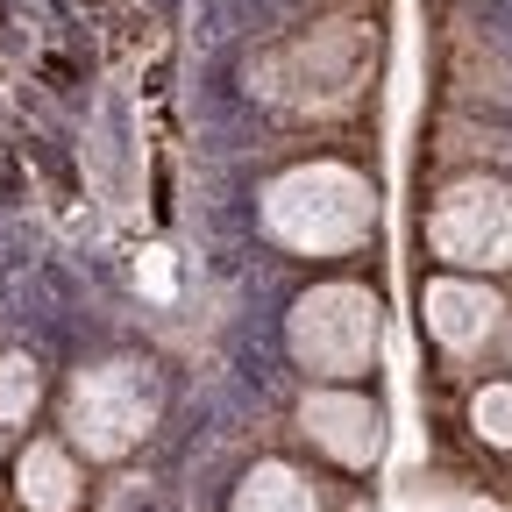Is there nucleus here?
Returning <instances> with one entry per match:
<instances>
[{"instance_id":"f257e3e1","label":"nucleus","mask_w":512,"mask_h":512,"mask_svg":"<svg viewBox=\"0 0 512 512\" xmlns=\"http://www.w3.org/2000/svg\"><path fill=\"white\" fill-rule=\"evenodd\" d=\"M370 64H377L370 22H313L256 57L249 86L256 100H271L285 114H342L370 86Z\"/></svg>"},{"instance_id":"f03ea898","label":"nucleus","mask_w":512,"mask_h":512,"mask_svg":"<svg viewBox=\"0 0 512 512\" xmlns=\"http://www.w3.org/2000/svg\"><path fill=\"white\" fill-rule=\"evenodd\" d=\"M264 228L299 256H349L377 228V192L349 164H292L264 185Z\"/></svg>"},{"instance_id":"7ed1b4c3","label":"nucleus","mask_w":512,"mask_h":512,"mask_svg":"<svg viewBox=\"0 0 512 512\" xmlns=\"http://www.w3.org/2000/svg\"><path fill=\"white\" fill-rule=\"evenodd\" d=\"M285 342L313 377H356L384 349V306L370 285H313L285 313Z\"/></svg>"},{"instance_id":"20e7f679","label":"nucleus","mask_w":512,"mask_h":512,"mask_svg":"<svg viewBox=\"0 0 512 512\" xmlns=\"http://www.w3.org/2000/svg\"><path fill=\"white\" fill-rule=\"evenodd\" d=\"M157 420V377L143 363H100V370H79L72 377V399H64V427L86 456L114 463L128 456Z\"/></svg>"},{"instance_id":"39448f33","label":"nucleus","mask_w":512,"mask_h":512,"mask_svg":"<svg viewBox=\"0 0 512 512\" xmlns=\"http://www.w3.org/2000/svg\"><path fill=\"white\" fill-rule=\"evenodd\" d=\"M427 242L456 271H505L512 264V185L505 178H456L427 214Z\"/></svg>"},{"instance_id":"423d86ee","label":"nucleus","mask_w":512,"mask_h":512,"mask_svg":"<svg viewBox=\"0 0 512 512\" xmlns=\"http://www.w3.org/2000/svg\"><path fill=\"white\" fill-rule=\"evenodd\" d=\"M299 427L313 434V448H328L335 463L363 470L384 456V413L356 392H306L299 399Z\"/></svg>"},{"instance_id":"0eeeda50","label":"nucleus","mask_w":512,"mask_h":512,"mask_svg":"<svg viewBox=\"0 0 512 512\" xmlns=\"http://www.w3.org/2000/svg\"><path fill=\"white\" fill-rule=\"evenodd\" d=\"M498 313H505V299L477 278H434L427 285V335L441 349H463V356L484 349L498 335Z\"/></svg>"},{"instance_id":"6e6552de","label":"nucleus","mask_w":512,"mask_h":512,"mask_svg":"<svg viewBox=\"0 0 512 512\" xmlns=\"http://www.w3.org/2000/svg\"><path fill=\"white\" fill-rule=\"evenodd\" d=\"M15 491H22L29 512H72L79 505V470L57 441H29L22 463H15Z\"/></svg>"},{"instance_id":"1a4fd4ad","label":"nucleus","mask_w":512,"mask_h":512,"mask_svg":"<svg viewBox=\"0 0 512 512\" xmlns=\"http://www.w3.org/2000/svg\"><path fill=\"white\" fill-rule=\"evenodd\" d=\"M235 512H320V505H313V484H306L299 470L256 463V470L242 477V491H235Z\"/></svg>"},{"instance_id":"9d476101","label":"nucleus","mask_w":512,"mask_h":512,"mask_svg":"<svg viewBox=\"0 0 512 512\" xmlns=\"http://www.w3.org/2000/svg\"><path fill=\"white\" fill-rule=\"evenodd\" d=\"M43 399V377L29 356H0V420H29Z\"/></svg>"},{"instance_id":"9b49d317","label":"nucleus","mask_w":512,"mask_h":512,"mask_svg":"<svg viewBox=\"0 0 512 512\" xmlns=\"http://www.w3.org/2000/svg\"><path fill=\"white\" fill-rule=\"evenodd\" d=\"M470 427L491 448H512V384H484V392L470 399Z\"/></svg>"}]
</instances>
